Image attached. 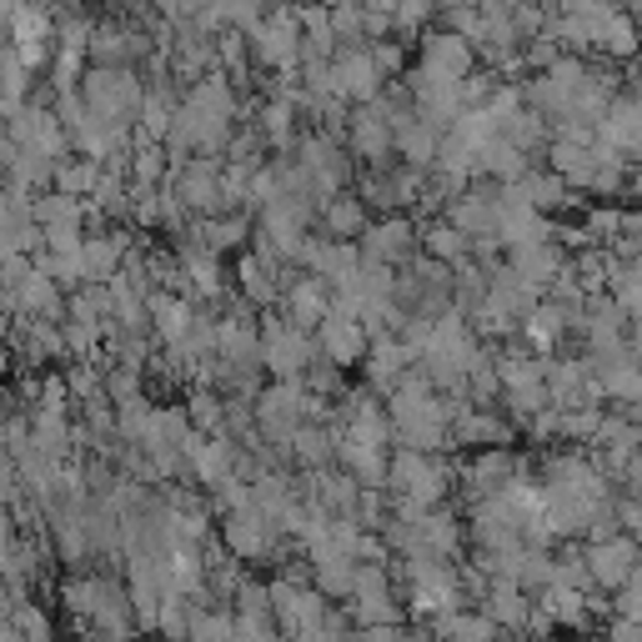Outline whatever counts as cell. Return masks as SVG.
<instances>
[{
  "label": "cell",
  "instance_id": "obj_1",
  "mask_svg": "<svg viewBox=\"0 0 642 642\" xmlns=\"http://www.w3.org/2000/svg\"><path fill=\"white\" fill-rule=\"evenodd\" d=\"M593 577L603 587H622L632 577V548L628 542H607V548L593 552Z\"/></svg>",
  "mask_w": 642,
  "mask_h": 642
},
{
  "label": "cell",
  "instance_id": "obj_5",
  "mask_svg": "<svg viewBox=\"0 0 642 642\" xmlns=\"http://www.w3.org/2000/svg\"><path fill=\"white\" fill-rule=\"evenodd\" d=\"M11 632L21 642H46L50 638V628H46V618H41L36 607H15V618H11Z\"/></svg>",
  "mask_w": 642,
  "mask_h": 642
},
{
  "label": "cell",
  "instance_id": "obj_3",
  "mask_svg": "<svg viewBox=\"0 0 642 642\" xmlns=\"http://www.w3.org/2000/svg\"><path fill=\"white\" fill-rule=\"evenodd\" d=\"M482 618H488L492 628H517V622H527L523 587H517V583H502V587H492V597H488V612H482Z\"/></svg>",
  "mask_w": 642,
  "mask_h": 642
},
{
  "label": "cell",
  "instance_id": "obj_4",
  "mask_svg": "<svg viewBox=\"0 0 642 642\" xmlns=\"http://www.w3.org/2000/svg\"><path fill=\"white\" fill-rule=\"evenodd\" d=\"M227 537H231V548H237L241 558H256V552L266 548V532L256 527V517H231Z\"/></svg>",
  "mask_w": 642,
  "mask_h": 642
},
{
  "label": "cell",
  "instance_id": "obj_2",
  "mask_svg": "<svg viewBox=\"0 0 642 642\" xmlns=\"http://www.w3.org/2000/svg\"><path fill=\"white\" fill-rule=\"evenodd\" d=\"M357 603H352V618L362 622V632L367 628H397V618H402V607L387 597V587L381 593H352Z\"/></svg>",
  "mask_w": 642,
  "mask_h": 642
},
{
  "label": "cell",
  "instance_id": "obj_6",
  "mask_svg": "<svg viewBox=\"0 0 642 642\" xmlns=\"http://www.w3.org/2000/svg\"><path fill=\"white\" fill-rule=\"evenodd\" d=\"M622 618L642 622V577H638V572H632L628 583H622Z\"/></svg>",
  "mask_w": 642,
  "mask_h": 642
}]
</instances>
